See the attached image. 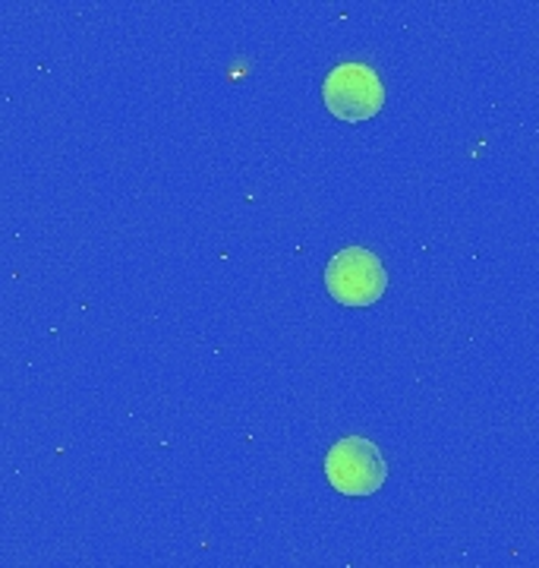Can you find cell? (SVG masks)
Returning a JSON list of instances; mask_svg holds the SVG:
<instances>
[{
	"label": "cell",
	"instance_id": "cell-2",
	"mask_svg": "<svg viewBox=\"0 0 539 568\" xmlns=\"http://www.w3.org/2000/svg\"><path fill=\"white\" fill-rule=\"evenodd\" d=\"M325 477L340 496H373L388 480V465L376 443L363 436H347L328 448Z\"/></svg>",
	"mask_w": 539,
	"mask_h": 568
},
{
	"label": "cell",
	"instance_id": "cell-3",
	"mask_svg": "<svg viewBox=\"0 0 539 568\" xmlns=\"http://www.w3.org/2000/svg\"><path fill=\"white\" fill-rule=\"evenodd\" d=\"M322 99L338 121L359 123L379 114L385 104V85L379 73L366 63H338L325 77Z\"/></svg>",
	"mask_w": 539,
	"mask_h": 568
},
{
	"label": "cell",
	"instance_id": "cell-1",
	"mask_svg": "<svg viewBox=\"0 0 539 568\" xmlns=\"http://www.w3.org/2000/svg\"><path fill=\"white\" fill-rule=\"evenodd\" d=\"M325 287L344 306H369L388 291V272L366 246H347L325 265Z\"/></svg>",
	"mask_w": 539,
	"mask_h": 568
}]
</instances>
